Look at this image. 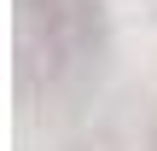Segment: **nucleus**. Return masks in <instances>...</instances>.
Segmentation results:
<instances>
[{
	"instance_id": "obj_1",
	"label": "nucleus",
	"mask_w": 157,
	"mask_h": 151,
	"mask_svg": "<svg viewBox=\"0 0 157 151\" xmlns=\"http://www.w3.org/2000/svg\"><path fill=\"white\" fill-rule=\"evenodd\" d=\"M17 58L35 87H76L105 58L99 0H17Z\"/></svg>"
}]
</instances>
